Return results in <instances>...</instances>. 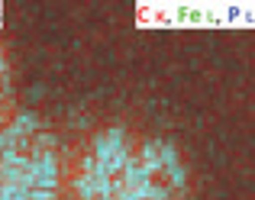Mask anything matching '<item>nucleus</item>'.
I'll list each match as a JSON object with an SVG mask.
<instances>
[{"label": "nucleus", "mask_w": 255, "mask_h": 200, "mask_svg": "<svg viewBox=\"0 0 255 200\" xmlns=\"http://www.w3.org/2000/svg\"><path fill=\"white\" fill-rule=\"evenodd\" d=\"M181 171L162 145H126L120 132L97 142L94 168H87V200H168Z\"/></svg>", "instance_id": "nucleus-1"}]
</instances>
